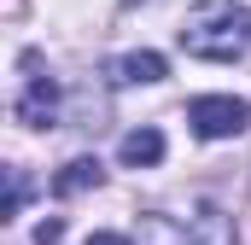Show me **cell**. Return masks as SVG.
Masks as SVG:
<instances>
[{
    "label": "cell",
    "mask_w": 251,
    "mask_h": 245,
    "mask_svg": "<svg viewBox=\"0 0 251 245\" xmlns=\"http://www.w3.org/2000/svg\"><path fill=\"white\" fill-rule=\"evenodd\" d=\"M193 228L204 234V245H228V228H222V216H216V204H199V216H193Z\"/></svg>",
    "instance_id": "ba28073f"
},
{
    "label": "cell",
    "mask_w": 251,
    "mask_h": 245,
    "mask_svg": "<svg viewBox=\"0 0 251 245\" xmlns=\"http://www.w3.org/2000/svg\"><path fill=\"white\" fill-rule=\"evenodd\" d=\"M187 122L199 140H234V134L251 128V105L234 99V94H199L187 105Z\"/></svg>",
    "instance_id": "7a4b0ae2"
},
{
    "label": "cell",
    "mask_w": 251,
    "mask_h": 245,
    "mask_svg": "<svg viewBox=\"0 0 251 245\" xmlns=\"http://www.w3.org/2000/svg\"><path fill=\"white\" fill-rule=\"evenodd\" d=\"M117 158H123L128 170H152V164H164V134H158V128H128L123 146H117Z\"/></svg>",
    "instance_id": "5b68a950"
},
{
    "label": "cell",
    "mask_w": 251,
    "mask_h": 245,
    "mask_svg": "<svg viewBox=\"0 0 251 245\" xmlns=\"http://www.w3.org/2000/svg\"><path fill=\"white\" fill-rule=\"evenodd\" d=\"M134 245H193V234L176 222V216H140V234Z\"/></svg>",
    "instance_id": "52a82bcc"
},
{
    "label": "cell",
    "mask_w": 251,
    "mask_h": 245,
    "mask_svg": "<svg viewBox=\"0 0 251 245\" xmlns=\"http://www.w3.org/2000/svg\"><path fill=\"white\" fill-rule=\"evenodd\" d=\"M24 88H18V99H12V111H18V122L24 128H47V122H59V82L41 70V59L29 53L24 59Z\"/></svg>",
    "instance_id": "3957f363"
},
{
    "label": "cell",
    "mask_w": 251,
    "mask_h": 245,
    "mask_svg": "<svg viewBox=\"0 0 251 245\" xmlns=\"http://www.w3.org/2000/svg\"><path fill=\"white\" fill-rule=\"evenodd\" d=\"M105 181V170H100V158H70L59 175H53V193L59 198H76V193H88V187Z\"/></svg>",
    "instance_id": "8992f818"
},
{
    "label": "cell",
    "mask_w": 251,
    "mask_h": 245,
    "mask_svg": "<svg viewBox=\"0 0 251 245\" xmlns=\"http://www.w3.org/2000/svg\"><path fill=\"white\" fill-rule=\"evenodd\" d=\"M164 76H170V64H164V53H152V47H140V53H123V59H111V82H117V88L164 82Z\"/></svg>",
    "instance_id": "277c9868"
},
{
    "label": "cell",
    "mask_w": 251,
    "mask_h": 245,
    "mask_svg": "<svg viewBox=\"0 0 251 245\" xmlns=\"http://www.w3.org/2000/svg\"><path fill=\"white\" fill-rule=\"evenodd\" d=\"M181 53L204 64H234L240 53H251V6L246 0H199L181 29H176Z\"/></svg>",
    "instance_id": "6da1fadb"
},
{
    "label": "cell",
    "mask_w": 251,
    "mask_h": 245,
    "mask_svg": "<svg viewBox=\"0 0 251 245\" xmlns=\"http://www.w3.org/2000/svg\"><path fill=\"white\" fill-rule=\"evenodd\" d=\"M88 245H134V240H123V234H94Z\"/></svg>",
    "instance_id": "8fae6325"
},
{
    "label": "cell",
    "mask_w": 251,
    "mask_h": 245,
    "mask_svg": "<svg viewBox=\"0 0 251 245\" xmlns=\"http://www.w3.org/2000/svg\"><path fill=\"white\" fill-rule=\"evenodd\" d=\"M64 240V222L59 216H53V222H41V228H35V245H59Z\"/></svg>",
    "instance_id": "30bf717a"
},
{
    "label": "cell",
    "mask_w": 251,
    "mask_h": 245,
    "mask_svg": "<svg viewBox=\"0 0 251 245\" xmlns=\"http://www.w3.org/2000/svg\"><path fill=\"white\" fill-rule=\"evenodd\" d=\"M24 198H29V181H24V170H12V198H6V216H18V210H24Z\"/></svg>",
    "instance_id": "9c48e42d"
}]
</instances>
